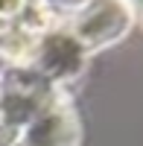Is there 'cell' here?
Wrapping results in <instances>:
<instances>
[{
  "label": "cell",
  "instance_id": "1",
  "mask_svg": "<svg viewBox=\"0 0 143 146\" xmlns=\"http://www.w3.org/2000/svg\"><path fill=\"white\" fill-rule=\"evenodd\" d=\"M0 146H82L70 94L23 67L0 73Z\"/></svg>",
  "mask_w": 143,
  "mask_h": 146
},
{
  "label": "cell",
  "instance_id": "2",
  "mask_svg": "<svg viewBox=\"0 0 143 146\" xmlns=\"http://www.w3.org/2000/svg\"><path fill=\"white\" fill-rule=\"evenodd\" d=\"M62 9L56 0H0V62L18 67Z\"/></svg>",
  "mask_w": 143,
  "mask_h": 146
},
{
  "label": "cell",
  "instance_id": "3",
  "mask_svg": "<svg viewBox=\"0 0 143 146\" xmlns=\"http://www.w3.org/2000/svg\"><path fill=\"white\" fill-rule=\"evenodd\" d=\"M64 27L82 50L93 56L120 44L132 32L134 21L120 0H82L79 6L64 9Z\"/></svg>",
  "mask_w": 143,
  "mask_h": 146
},
{
  "label": "cell",
  "instance_id": "4",
  "mask_svg": "<svg viewBox=\"0 0 143 146\" xmlns=\"http://www.w3.org/2000/svg\"><path fill=\"white\" fill-rule=\"evenodd\" d=\"M120 3L132 12V21L137 23V27H143V0H120Z\"/></svg>",
  "mask_w": 143,
  "mask_h": 146
}]
</instances>
